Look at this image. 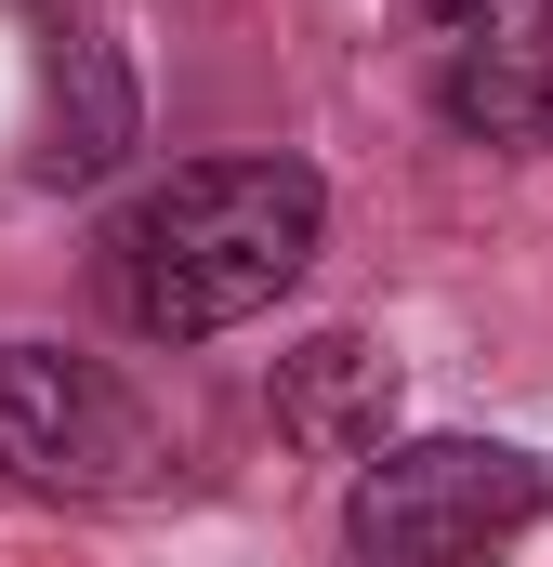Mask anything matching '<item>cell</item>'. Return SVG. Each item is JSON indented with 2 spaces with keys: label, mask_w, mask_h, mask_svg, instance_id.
I'll return each instance as SVG.
<instances>
[{
  "label": "cell",
  "mask_w": 553,
  "mask_h": 567,
  "mask_svg": "<svg viewBox=\"0 0 553 567\" xmlns=\"http://www.w3.org/2000/svg\"><path fill=\"white\" fill-rule=\"evenodd\" d=\"M316 225H330V185L303 158H198L106 225V290L145 343H211L316 265Z\"/></svg>",
  "instance_id": "cell-1"
},
{
  "label": "cell",
  "mask_w": 553,
  "mask_h": 567,
  "mask_svg": "<svg viewBox=\"0 0 553 567\" xmlns=\"http://www.w3.org/2000/svg\"><path fill=\"white\" fill-rule=\"evenodd\" d=\"M553 515V475L528 449H488V435H421L356 462L343 488V555L356 567H488L514 528Z\"/></svg>",
  "instance_id": "cell-2"
},
{
  "label": "cell",
  "mask_w": 553,
  "mask_h": 567,
  "mask_svg": "<svg viewBox=\"0 0 553 567\" xmlns=\"http://www.w3.org/2000/svg\"><path fill=\"white\" fill-rule=\"evenodd\" d=\"M0 475L40 502H145L171 488V435L106 357L66 343H0Z\"/></svg>",
  "instance_id": "cell-3"
},
{
  "label": "cell",
  "mask_w": 553,
  "mask_h": 567,
  "mask_svg": "<svg viewBox=\"0 0 553 567\" xmlns=\"http://www.w3.org/2000/svg\"><path fill=\"white\" fill-rule=\"evenodd\" d=\"M435 106L474 145H553V0H409Z\"/></svg>",
  "instance_id": "cell-4"
},
{
  "label": "cell",
  "mask_w": 553,
  "mask_h": 567,
  "mask_svg": "<svg viewBox=\"0 0 553 567\" xmlns=\"http://www.w3.org/2000/svg\"><path fill=\"white\" fill-rule=\"evenodd\" d=\"M276 435H290L303 462H383V435H396V357H383L369 330L290 343V357H276Z\"/></svg>",
  "instance_id": "cell-5"
},
{
  "label": "cell",
  "mask_w": 553,
  "mask_h": 567,
  "mask_svg": "<svg viewBox=\"0 0 553 567\" xmlns=\"http://www.w3.org/2000/svg\"><path fill=\"white\" fill-rule=\"evenodd\" d=\"M40 80H53L40 172H106L133 145V66H119V27L106 13H40Z\"/></svg>",
  "instance_id": "cell-6"
}]
</instances>
